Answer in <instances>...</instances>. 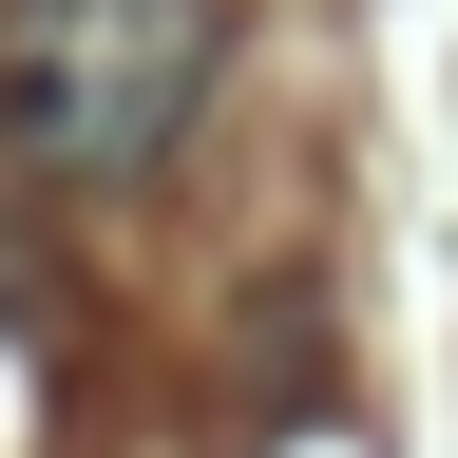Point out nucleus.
Segmentation results:
<instances>
[{
    "mask_svg": "<svg viewBox=\"0 0 458 458\" xmlns=\"http://www.w3.org/2000/svg\"><path fill=\"white\" fill-rule=\"evenodd\" d=\"M229 0H20L0 20V172L38 191H134L210 114Z\"/></svg>",
    "mask_w": 458,
    "mask_h": 458,
    "instance_id": "nucleus-1",
    "label": "nucleus"
}]
</instances>
